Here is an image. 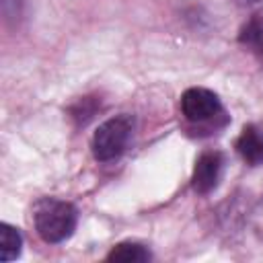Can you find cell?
Wrapping results in <instances>:
<instances>
[{
  "label": "cell",
  "mask_w": 263,
  "mask_h": 263,
  "mask_svg": "<svg viewBox=\"0 0 263 263\" xmlns=\"http://www.w3.org/2000/svg\"><path fill=\"white\" fill-rule=\"evenodd\" d=\"M33 224L45 242L58 245L74 234L78 224V210L66 199L41 197L33 205Z\"/></svg>",
  "instance_id": "6da1fadb"
},
{
  "label": "cell",
  "mask_w": 263,
  "mask_h": 263,
  "mask_svg": "<svg viewBox=\"0 0 263 263\" xmlns=\"http://www.w3.org/2000/svg\"><path fill=\"white\" fill-rule=\"evenodd\" d=\"M181 113L193 125H208V127L214 125L216 129L228 123V115L224 111L220 97L203 86L187 88L181 95Z\"/></svg>",
  "instance_id": "7a4b0ae2"
},
{
  "label": "cell",
  "mask_w": 263,
  "mask_h": 263,
  "mask_svg": "<svg viewBox=\"0 0 263 263\" xmlns=\"http://www.w3.org/2000/svg\"><path fill=\"white\" fill-rule=\"evenodd\" d=\"M134 134V117L127 113L115 115L103 121L92 136V154L99 162H109L119 158Z\"/></svg>",
  "instance_id": "3957f363"
},
{
  "label": "cell",
  "mask_w": 263,
  "mask_h": 263,
  "mask_svg": "<svg viewBox=\"0 0 263 263\" xmlns=\"http://www.w3.org/2000/svg\"><path fill=\"white\" fill-rule=\"evenodd\" d=\"M222 168H224V156L218 150H205L199 154V158L195 160V168H193V177H191V185L197 193H210L220 177H222Z\"/></svg>",
  "instance_id": "277c9868"
},
{
  "label": "cell",
  "mask_w": 263,
  "mask_h": 263,
  "mask_svg": "<svg viewBox=\"0 0 263 263\" xmlns=\"http://www.w3.org/2000/svg\"><path fill=\"white\" fill-rule=\"evenodd\" d=\"M236 150L249 164H263V134L255 125H245L238 140Z\"/></svg>",
  "instance_id": "5b68a950"
},
{
  "label": "cell",
  "mask_w": 263,
  "mask_h": 263,
  "mask_svg": "<svg viewBox=\"0 0 263 263\" xmlns=\"http://www.w3.org/2000/svg\"><path fill=\"white\" fill-rule=\"evenodd\" d=\"M238 43L253 51L259 60H263V16L253 14L238 33Z\"/></svg>",
  "instance_id": "8992f818"
},
{
  "label": "cell",
  "mask_w": 263,
  "mask_h": 263,
  "mask_svg": "<svg viewBox=\"0 0 263 263\" xmlns=\"http://www.w3.org/2000/svg\"><path fill=\"white\" fill-rule=\"evenodd\" d=\"M21 249H23V236H21V232L14 226L2 222L0 224V259L6 261V263L18 259Z\"/></svg>",
  "instance_id": "52a82bcc"
},
{
  "label": "cell",
  "mask_w": 263,
  "mask_h": 263,
  "mask_svg": "<svg viewBox=\"0 0 263 263\" xmlns=\"http://www.w3.org/2000/svg\"><path fill=\"white\" fill-rule=\"evenodd\" d=\"M152 255L140 242H119L107 255V261H121V263H142L148 261Z\"/></svg>",
  "instance_id": "ba28073f"
},
{
  "label": "cell",
  "mask_w": 263,
  "mask_h": 263,
  "mask_svg": "<svg viewBox=\"0 0 263 263\" xmlns=\"http://www.w3.org/2000/svg\"><path fill=\"white\" fill-rule=\"evenodd\" d=\"M97 107H101V99L97 101V97H82L78 99L72 107H70V117L80 125H84L97 111Z\"/></svg>",
  "instance_id": "9c48e42d"
},
{
  "label": "cell",
  "mask_w": 263,
  "mask_h": 263,
  "mask_svg": "<svg viewBox=\"0 0 263 263\" xmlns=\"http://www.w3.org/2000/svg\"><path fill=\"white\" fill-rule=\"evenodd\" d=\"M2 14L8 23H18L23 16V0H0Z\"/></svg>",
  "instance_id": "30bf717a"
},
{
  "label": "cell",
  "mask_w": 263,
  "mask_h": 263,
  "mask_svg": "<svg viewBox=\"0 0 263 263\" xmlns=\"http://www.w3.org/2000/svg\"><path fill=\"white\" fill-rule=\"evenodd\" d=\"M240 4H259V2H263V0H238Z\"/></svg>",
  "instance_id": "8fae6325"
}]
</instances>
